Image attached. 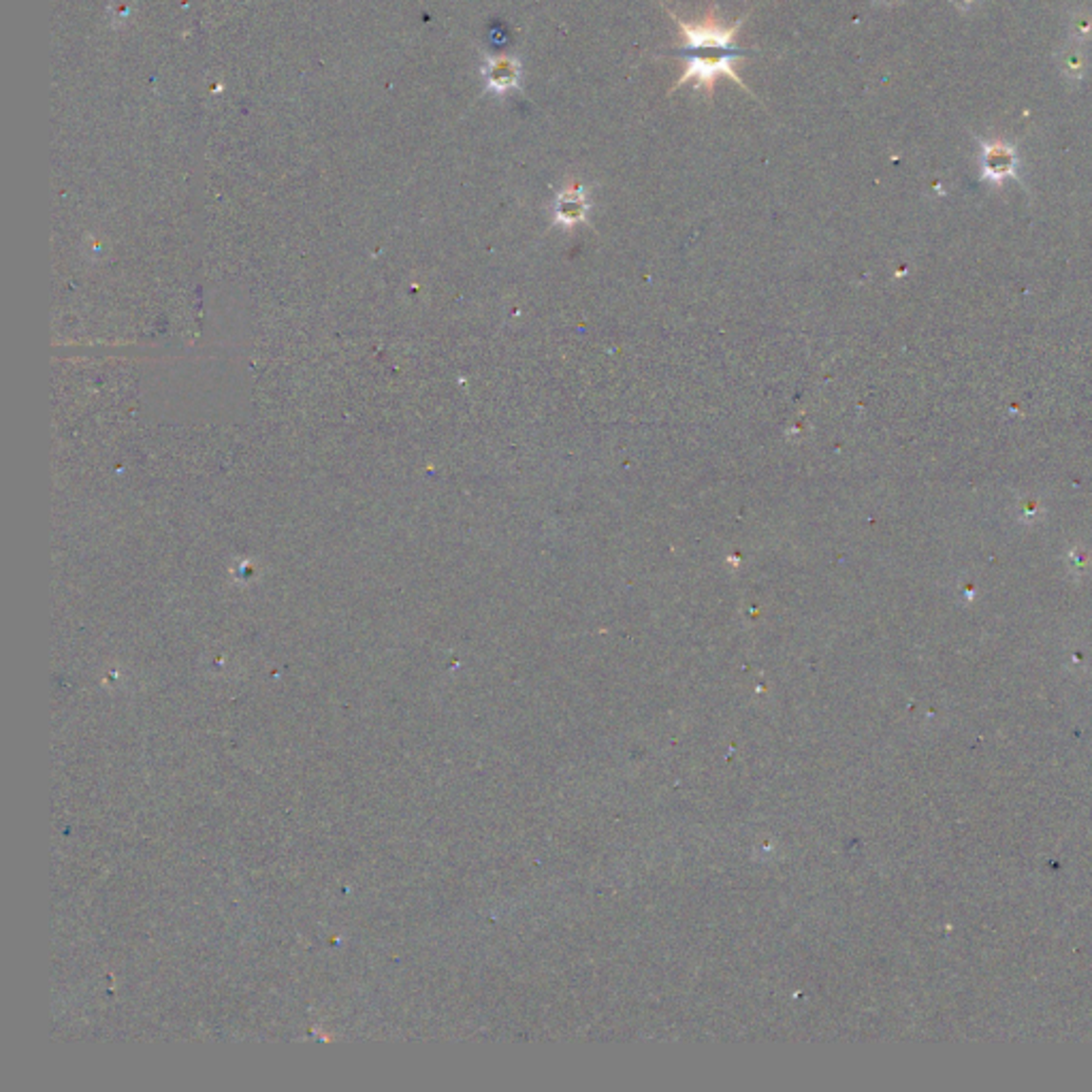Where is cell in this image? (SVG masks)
Returning a JSON list of instances; mask_svg holds the SVG:
<instances>
[{"mask_svg": "<svg viewBox=\"0 0 1092 1092\" xmlns=\"http://www.w3.org/2000/svg\"><path fill=\"white\" fill-rule=\"evenodd\" d=\"M670 15L681 28L683 46L677 49V56L685 58V68H683V75L679 77L677 84L672 85L668 94L683 88L685 84L696 82L698 84L696 88L705 90L708 101H713L715 82H717V77H722V75L730 77V80L739 85V88L751 94V90L747 88V85H744L739 73H736L732 68V60L741 58L743 51H747V49H741V47L734 46V41H736V37H739V32H741L743 24H744V20H747V17H739V20H736L732 26H725V24L719 22L715 5L708 7V11L705 17H702L700 24L685 22L674 13H670Z\"/></svg>", "mask_w": 1092, "mask_h": 1092, "instance_id": "1", "label": "cell"}, {"mask_svg": "<svg viewBox=\"0 0 1092 1092\" xmlns=\"http://www.w3.org/2000/svg\"><path fill=\"white\" fill-rule=\"evenodd\" d=\"M484 77H487L489 90L506 94L510 90H517L518 84H521V65H518L517 58L496 56L489 60L487 68H484Z\"/></svg>", "mask_w": 1092, "mask_h": 1092, "instance_id": "2", "label": "cell"}, {"mask_svg": "<svg viewBox=\"0 0 1092 1092\" xmlns=\"http://www.w3.org/2000/svg\"><path fill=\"white\" fill-rule=\"evenodd\" d=\"M984 176L992 181H1003L1016 171V152L1005 143H990L984 147Z\"/></svg>", "mask_w": 1092, "mask_h": 1092, "instance_id": "3", "label": "cell"}, {"mask_svg": "<svg viewBox=\"0 0 1092 1092\" xmlns=\"http://www.w3.org/2000/svg\"><path fill=\"white\" fill-rule=\"evenodd\" d=\"M587 210V201H585V193L583 188H572L566 190V193L559 195L557 198V216L563 220H574L578 216H583Z\"/></svg>", "mask_w": 1092, "mask_h": 1092, "instance_id": "4", "label": "cell"}]
</instances>
